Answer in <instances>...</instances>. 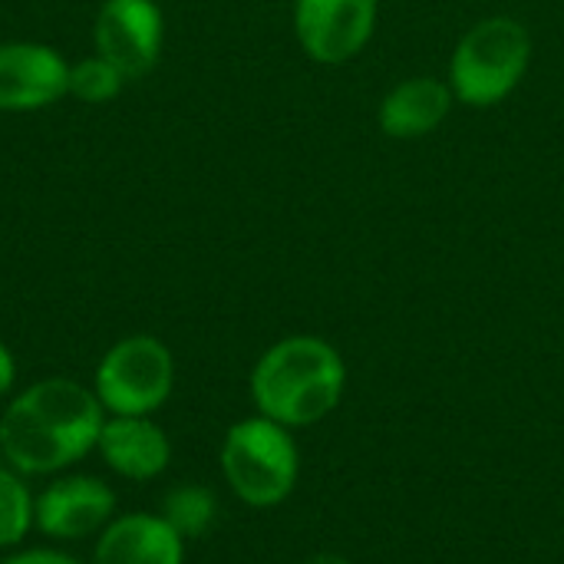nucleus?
Segmentation results:
<instances>
[{
	"label": "nucleus",
	"instance_id": "1",
	"mask_svg": "<svg viewBox=\"0 0 564 564\" xmlns=\"http://www.w3.org/2000/svg\"><path fill=\"white\" fill-rule=\"evenodd\" d=\"M106 410L93 387L46 377L10 400L0 416V456L20 476H56L99 443Z\"/></svg>",
	"mask_w": 564,
	"mask_h": 564
},
{
	"label": "nucleus",
	"instance_id": "2",
	"mask_svg": "<svg viewBox=\"0 0 564 564\" xmlns=\"http://www.w3.org/2000/svg\"><path fill=\"white\" fill-rule=\"evenodd\" d=\"M347 387L340 350L314 334H294L271 344L248 380L254 410L288 430H304L327 420Z\"/></svg>",
	"mask_w": 564,
	"mask_h": 564
},
{
	"label": "nucleus",
	"instance_id": "3",
	"mask_svg": "<svg viewBox=\"0 0 564 564\" xmlns=\"http://www.w3.org/2000/svg\"><path fill=\"white\" fill-rule=\"evenodd\" d=\"M535 36L509 13L476 20L453 46L446 83L459 106L492 109L506 102L532 69Z\"/></svg>",
	"mask_w": 564,
	"mask_h": 564
},
{
	"label": "nucleus",
	"instance_id": "4",
	"mask_svg": "<svg viewBox=\"0 0 564 564\" xmlns=\"http://www.w3.org/2000/svg\"><path fill=\"white\" fill-rule=\"evenodd\" d=\"M221 476L245 506H281L301 476V453L291 430L261 413L238 420L221 443Z\"/></svg>",
	"mask_w": 564,
	"mask_h": 564
},
{
	"label": "nucleus",
	"instance_id": "5",
	"mask_svg": "<svg viewBox=\"0 0 564 564\" xmlns=\"http://www.w3.org/2000/svg\"><path fill=\"white\" fill-rule=\"evenodd\" d=\"M175 390V357L152 334L116 340L96 364L93 393L109 416H152Z\"/></svg>",
	"mask_w": 564,
	"mask_h": 564
},
{
	"label": "nucleus",
	"instance_id": "6",
	"mask_svg": "<svg viewBox=\"0 0 564 564\" xmlns=\"http://www.w3.org/2000/svg\"><path fill=\"white\" fill-rule=\"evenodd\" d=\"M291 23L307 59L344 66L370 46L380 23V0H294Z\"/></svg>",
	"mask_w": 564,
	"mask_h": 564
},
{
	"label": "nucleus",
	"instance_id": "7",
	"mask_svg": "<svg viewBox=\"0 0 564 564\" xmlns=\"http://www.w3.org/2000/svg\"><path fill=\"white\" fill-rule=\"evenodd\" d=\"M165 46V17L155 0H102L93 17V53L109 59L129 83L149 76Z\"/></svg>",
	"mask_w": 564,
	"mask_h": 564
},
{
	"label": "nucleus",
	"instance_id": "8",
	"mask_svg": "<svg viewBox=\"0 0 564 564\" xmlns=\"http://www.w3.org/2000/svg\"><path fill=\"white\" fill-rule=\"evenodd\" d=\"M69 96V59L40 40L0 43V112H43Z\"/></svg>",
	"mask_w": 564,
	"mask_h": 564
},
{
	"label": "nucleus",
	"instance_id": "9",
	"mask_svg": "<svg viewBox=\"0 0 564 564\" xmlns=\"http://www.w3.org/2000/svg\"><path fill=\"white\" fill-rule=\"evenodd\" d=\"M116 519V492L96 476L53 479L33 499V529L56 542L99 535Z\"/></svg>",
	"mask_w": 564,
	"mask_h": 564
},
{
	"label": "nucleus",
	"instance_id": "10",
	"mask_svg": "<svg viewBox=\"0 0 564 564\" xmlns=\"http://www.w3.org/2000/svg\"><path fill=\"white\" fill-rule=\"evenodd\" d=\"M456 96L446 83V76L416 73L400 83H393L380 106H377V126L387 139L397 142H416L436 132L446 116L453 112Z\"/></svg>",
	"mask_w": 564,
	"mask_h": 564
},
{
	"label": "nucleus",
	"instance_id": "11",
	"mask_svg": "<svg viewBox=\"0 0 564 564\" xmlns=\"http://www.w3.org/2000/svg\"><path fill=\"white\" fill-rule=\"evenodd\" d=\"M96 453L129 482H149L172 463V443L152 416H106Z\"/></svg>",
	"mask_w": 564,
	"mask_h": 564
},
{
	"label": "nucleus",
	"instance_id": "12",
	"mask_svg": "<svg viewBox=\"0 0 564 564\" xmlns=\"http://www.w3.org/2000/svg\"><path fill=\"white\" fill-rule=\"evenodd\" d=\"M93 564H185V539L162 516H116L96 535Z\"/></svg>",
	"mask_w": 564,
	"mask_h": 564
},
{
	"label": "nucleus",
	"instance_id": "13",
	"mask_svg": "<svg viewBox=\"0 0 564 564\" xmlns=\"http://www.w3.org/2000/svg\"><path fill=\"white\" fill-rule=\"evenodd\" d=\"M185 542L192 539H202L212 525H215V516H218V502L215 496L205 489V486H175L165 502H162V512H159Z\"/></svg>",
	"mask_w": 564,
	"mask_h": 564
},
{
	"label": "nucleus",
	"instance_id": "14",
	"mask_svg": "<svg viewBox=\"0 0 564 564\" xmlns=\"http://www.w3.org/2000/svg\"><path fill=\"white\" fill-rule=\"evenodd\" d=\"M126 83L129 79L99 53H89V56L69 63V96L79 99L83 106H106V102L119 99Z\"/></svg>",
	"mask_w": 564,
	"mask_h": 564
},
{
	"label": "nucleus",
	"instance_id": "15",
	"mask_svg": "<svg viewBox=\"0 0 564 564\" xmlns=\"http://www.w3.org/2000/svg\"><path fill=\"white\" fill-rule=\"evenodd\" d=\"M33 499L23 476L0 466V549H17L33 529Z\"/></svg>",
	"mask_w": 564,
	"mask_h": 564
},
{
	"label": "nucleus",
	"instance_id": "16",
	"mask_svg": "<svg viewBox=\"0 0 564 564\" xmlns=\"http://www.w3.org/2000/svg\"><path fill=\"white\" fill-rule=\"evenodd\" d=\"M0 564H83L79 558L66 555V552H53V549H26V552H17L10 558H3Z\"/></svg>",
	"mask_w": 564,
	"mask_h": 564
},
{
	"label": "nucleus",
	"instance_id": "17",
	"mask_svg": "<svg viewBox=\"0 0 564 564\" xmlns=\"http://www.w3.org/2000/svg\"><path fill=\"white\" fill-rule=\"evenodd\" d=\"M17 383V357L13 350L0 340V397H7Z\"/></svg>",
	"mask_w": 564,
	"mask_h": 564
},
{
	"label": "nucleus",
	"instance_id": "18",
	"mask_svg": "<svg viewBox=\"0 0 564 564\" xmlns=\"http://www.w3.org/2000/svg\"><path fill=\"white\" fill-rule=\"evenodd\" d=\"M304 564H354V562H350V558H344V555H330V552H321V555L307 558Z\"/></svg>",
	"mask_w": 564,
	"mask_h": 564
},
{
	"label": "nucleus",
	"instance_id": "19",
	"mask_svg": "<svg viewBox=\"0 0 564 564\" xmlns=\"http://www.w3.org/2000/svg\"><path fill=\"white\" fill-rule=\"evenodd\" d=\"M155 3H169V0H155Z\"/></svg>",
	"mask_w": 564,
	"mask_h": 564
}]
</instances>
